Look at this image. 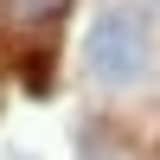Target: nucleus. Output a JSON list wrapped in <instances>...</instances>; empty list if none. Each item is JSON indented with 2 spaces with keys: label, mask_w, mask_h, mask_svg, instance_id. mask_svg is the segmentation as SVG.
Masks as SVG:
<instances>
[{
  "label": "nucleus",
  "mask_w": 160,
  "mask_h": 160,
  "mask_svg": "<svg viewBox=\"0 0 160 160\" xmlns=\"http://www.w3.org/2000/svg\"><path fill=\"white\" fill-rule=\"evenodd\" d=\"M77 160H135V154H128L122 141L109 135V128H96V122H90V128H83V141H77Z\"/></svg>",
  "instance_id": "3"
},
{
  "label": "nucleus",
  "mask_w": 160,
  "mask_h": 160,
  "mask_svg": "<svg viewBox=\"0 0 160 160\" xmlns=\"http://www.w3.org/2000/svg\"><path fill=\"white\" fill-rule=\"evenodd\" d=\"M148 58H154V38H148V26H141V13H128V7L102 13V19L90 26V38H83V71L96 77L102 90L141 83V77H148Z\"/></svg>",
  "instance_id": "1"
},
{
  "label": "nucleus",
  "mask_w": 160,
  "mask_h": 160,
  "mask_svg": "<svg viewBox=\"0 0 160 160\" xmlns=\"http://www.w3.org/2000/svg\"><path fill=\"white\" fill-rule=\"evenodd\" d=\"M64 7L71 0H0L7 26H19V32H45L51 19H64Z\"/></svg>",
  "instance_id": "2"
}]
</instances>
